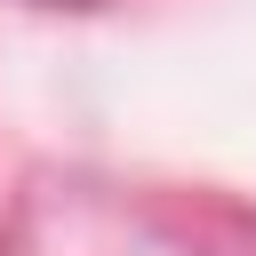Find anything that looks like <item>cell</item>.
Returning <instances> with one entry per match:
<instances>
[{"label": "cell", "mask_w": 256, "mask_h": 256, "mask_svg": "<svg viewBox=\"0 0 256 256\" xmlns=\"http://www.w3.org/2000/svg\"><path fill=\"white\" fill-rule=\"evenodd\" d=\"M40 8H88V0H40Z\"/></svg>", "instance_id": "cell-1"}]
</instances>
